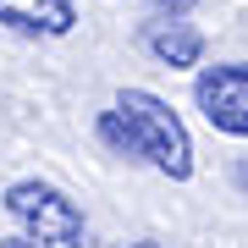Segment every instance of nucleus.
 Here are the masks:
<instances>
[{"label":"nucleus","mask_w":248,"mask_h":248,"mask_svg":"<svg viewBox=\"0 0 248 248\" xmlns=\"http://www.w3.org/2000/svg\"><path fill=\"white\" fill-rule=\"evenodd\" d=\"M116 116H122V133H127V155L149 160L155 171H166L171 182L193 177V138H187L182 116L166 105L149 89H122L116 94Z\"/></svg>","instance_id":"f257e3e1"},{"label":"nucleus","mask_w":248,"mask_h":248,"mask_svg":"<svg viewBox=\"0 0 248 248\" xmlns=\"http://www.w3.org/2000/svg\"><path fill=\"white\" fill-rule=\"evenodd\" d=\"M6 210L22 221L28 237H39L45 248H89V221H83V210L72 204L61 187L50 182H11L6 187Z\"/></svg>","instance_id":"f03ea898"},{"label":"nucleus","mask_w":248,"mask_h":248,"mask_svg":"<svg viewBox=\"0 0 248 248\" xmlns=\"http://www.w3.org/2000/svg\"><path fill=\"white\" fill-rule=\"evenodd\" d=\"M193 99L204 110V122L226 138H248V66L243 61H221L204 66L193 83Z\"/></svg>","instance_id":"7ed1b4c3"},{"label":"nucleus","mask_w":248,"mask_h":248,"mask_svg":"<svg viewBox=\"0 0 248 248\" xmlns=\"http://www.w3.org/2000/svg\"><path fill=\"white\" fill-rule=\"evenodd\" d=\"M0 22L17 28V33L61 39V33H72L78 11H72V0H0Z\"/></svg>","instance_id":"20e7f679"},{"label":"nucleus","mask_w":248,"mask_h":248,"mask_svg":"<svg viewBox=\"0 0 248 248\" xmlns=\"http://www.w3.org/2000/svg\"><path fill=\"white\" fill-rule=\"evenodd\" d=\"M149 55L160 66H199L204 55V33L193 22H155L149 28Z\"/></svg>","instance_id":"39448f33"},{"label":"nucleus","mask_w":248,"mask_h":248,"mask_svg":"<svg viewBox=\"0 0 248 248\" xmlns=\"http://www.w3.org/2000/svg\"><path fill=\"white\" fill-rule=\"evenodd\" d=\"M0 248H45V243H39V237H28V232H22V237H6Z\"/></svg>","instance_id":"423d86ee"},{"label":"nucleus","mask_w":248,"mask_h":248,"mask_svg":"<svg viewBox=\"0 0 248 248\" xmlns=\"http://www.w3.org/2000/svg\"><path fill=\"white\" fill-rule=\"evenodd\" d=\"M155 6H160V11H171V17H177V11H187V6H193V0H155Z\"/></svg>","instance_id":"0eeeda50"},{"label":"nucleus","mask_w":248,"mask_h":248,"mask_svg":"<svg viewBox=\"0 0 248 248\" xmlns=\"http://www.w3.org/2000/svg\"><path fill=\"white\" fill-rule=\"evenodd\" d=\"M127 248H166V243H149V237H143V243H127Z\"/></svg>","instance_id":"6e6552de"},{"label":"nucleus","mask_w":248,"mask_h":248,"mask_svg":"<svg viewBox=\"0 0 248 248\" xmlns=\"http://www.w3.org/2000/svg\"><path fill=\"white\" fill-rule=\"evenodd\" d=\"M237 177H243V187H248V160H243V171H237Z\"/></svg>","instance_id":"1a4fd4ad"}]
</instances>
